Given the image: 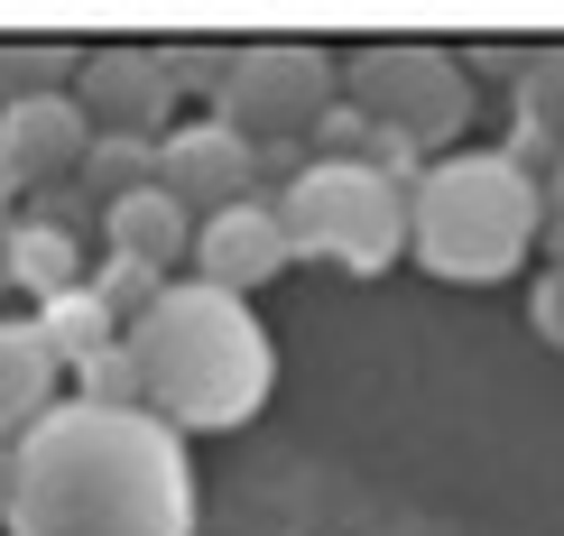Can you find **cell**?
Returning a JSON list of instances; mask_svg holds the SVG:
<instances>
[{
    "mask_svg": "<svg viewBox=\"0 0 564 536\" xmlns=\"http://www.w3.org/2000/svg\"><path fill=\"white\" fill-rule=\"evenodd\" d=\"M93 149V121L75 111V92H37V102H0V157L19 167V185H65Z\"/></svg>",
    "mask_w": 564,
    "mask_h": 536,
    "instance_id": "30bf717a",
    "label": "cell"
},
{
    "mask_svg": "<svg viewBox=\"0 0 564 536\" xmlns=\"http://www.w3.org/2000/svg\"><path fill=\"white\" fill-rule=\"evenodd\" d=\"M528 315H536V333H546L555 352H564V269H546V277H536V296H528Z\"/></svg>",
    "mask_w": 564,
    "mask_h": 536,
    "instance_id": "7402d4cb",
    "label": "cell"
},
{
    "mask_svg": "<svg viewBox=\"0 0 564 536\" xmlns=\"http://www.w3.org/2000/svg\"><path fill=\"white\" fill-rule=\"evenodd\" d=\"M75 185H84L93 214L121 204V195H149V185H158V139H93L84 167H75Z\"/></svg>",
    "mask_w": 564,
    "mask_h": 536,
    "instance_id": "2e32d148",
    "label": "cell"
},
{
    "mask_svg": "<svg viewBox=\"0 0 564 536\" xmlns=\"http://www.w3.org/2000/svg\"><path fill=\"white\" fill-rule=\"evenodd\" d=\"M269 214L288 231V260H334L343 277H380L408 250V185L343 157H315L296 185H278Z\"/></svg>",
    "mask_w": 564,
    "mask_h": 536,
    "instance_id": "5b68a950",
    "label": "cell"
},
{
    "mask_svg": "<svg viewBox=\"0 0 564 536\" xmlns=\"http://www.w3.org/2000/svg\"><path fill=\"white\" fill-rule=\"evenodd\" d=\"M546 231V185L500 149H454L408 185V260L444 287H500Z\"/></svg>",
    "mask_w": 564,
    "mask_h": 536,
    "instance_id": "3957f363",
    "label": "cell"
},
{
    "mask_svg": "<svg viewBox=\"0 0 564 536\" xmlns=\"http://www.w3.org/2000/svg\"><path fill=\"white\" fill-rule=\"evenodd\" d=\"M121 342L139 361V407L176 435H231L278 389L269 324L250 315V296H223L204 277H167V296L121 324Z\"/></svg>",
    "mask_w": 564,
    "mask_h": 536,
    "instance_id": "7a4b0ae2",
    "label": "cell"
},
{
    "mask_svg": "<svg viewBox=\"0 0 564 536\" xmlns=\"http://www.w3.org/2000/svg\"><path fill=\"white\" fill-rule=\"evenodd\" d=\"M231 56H241V46H223V37H167V46H158V65H167L176 102H185V92H204V102H214L223 75H231Z\"/></svg>",
    "mask_w": 564,
    "mask_h": 536,
    "instance_id": "e0dca14e",
    "label": "cell"
},
{
    "mask_svg": "<svg viewBox=\"0 0 564 536\" xmlns=\"http://www.w3.org/2000/svg\"><path fill=\"white\" fill-rule=\"evenodd\" d=\"M10 287L37 296V306L75 296L84 287V241H75V231H56V222H37V214H19L10 222Z\"/></svg>",
    "mask_w": 564,
    "mask_h": 536,
    "instance_id": "4fadbf2b",
    "label": "cell"
},
{
    "mask_svg": "<svg viewBox=\"0 0 564 536\" xmlns=\"http://www.w3.org/2000/svg\"><path fill=\"white\" fill-rule=\"evenodd\" d=\"M334 102H343V65L315 37H250L214 92V121H231L241 139H305Z\"/></svg>",
    "mask_w": 564,
    "mask_h": 536,
    "instance_id": "8992f818",
    "label": "cell"
},
{
    "mask_svg": "<svg viewBox=\"0 0 564 536\" xmlns=\"http://www.w3.org/2000/svg\"><path fill=\"white\" fill-rule=\"evenodd\" d=\"M84 287L111 306V324H139V315L158 306V296H167V277H158V269H139V260H102V269L84 277Z\"/></svg>",
    "mask_w": 564,
    "mask_h": 536,
    "instance_id": "d6986e66",
    "label": "cell"
},
{
    "mask_svg": "<svg viewBox=\"0 0 564 536\" xmlns=\"http://www.w3.org/2000/svg\"><path fill=\"white\" fill-rule=\"evenodd\" d=\"M75 407H139V361L130 342H111V352H93L75 370Z\"/></svg>",
    "mask_w": 564,
    "mask_h": 536,
    "instance_id": "ffe728a7",
    "label": "cell"
},
{
    "mask_svg": "<svg viewBox=\"0 0 564 536\" xmlns=\"http://www.w3.org/2000/svg\"><path fill=\"white\" fill-rule=\"evenodd\" d=\"M536 241H546V260L564 269V157L546 167V231H536Z\"/></svg>",
    "mask_w": 564,
    "mask_h": 536,
    "instance_id": "603a6c76",
    "label": "cell"
},
{
    "mask_svg": "<svg viewBox=\"0 0 564 536\" xmlns=\"http://www.w3.org/2000/svg\"><path fill=\"white\" fill-rule=\"evenodd\" d=\"M75 111L93 121V139H167L176 84L158 65V46H93L75 75Z\"/></svg>",
    "mask_w": 564,
    "mask_h": 536,
    "instance_id": "52a82bcc",
    "label": "cell"
},
{
    "mask_svg": "<svg viewBox=\"0 0 564 536\" xmlns=\"http://www.w3.org/2000/svg\"><path fill=\"white\" fill-rule=\"evenodd\" d=\"M343 102L361 111L389 149H408L416 167H435V157L463 149L481 92L454 65V46H435V37H380V46H351V56H343Z\"/></svg>",
    "mask_w": 564,
    "mask_h": 536,
    "instance_id": "277c9868",
    "label": "cell"
},
{
    "mask_svg": "<svg viewBox=\"0 0 564 536\" xmlns=\"http://www.w3.org/2000/svg\"><path fill=\"white\" fill-rule=\"evenodd\" d=\"M46 407H56V361H46L37 324H0V445H19Z\"/></svg>",
    "mask_w": 564,
    "mask_h": 536,
    "instance_id": "7c38bea8",
    "label": "cell"
},
{
    "mask_svg": "<svg viewBox=\"0 0 564 536\" xmlns=\"http://www.w3.org/2000/svg\"><path fill=\"white\" fill-rule=\"evenodd\" d=\"M158 185L185 204V214H231V204L260 195V139H241L231 121H176L158 139Z\"/></svg>",
    "mask_w": 564,
    "mask_h": 536,
    "instance_id": "ba28073f",
    "label": "cell"
},
{
    "mask_svg": "<svg viewBox=\"0 0 564 536\" xmlns=\"http://www.w3.org/2000/svg\"><path fill=\"white\" fill-rule=\"evenodd\" d=\"M519 121H536L546 139H564V37L528 56V75H519Z\"/></svg>",
    "mask_w": 564,
    "mask_h": 536,
    "instance_id": "ac0fdd59",
    "label": "cell"
},
{
    "mask_svg": "<svg viewBox=\"0 0 564 536\" xmlns=\"http://www.w3.org/2000/svg\"><path fill=\"white\" fill-rule=\"evenodd\" d=\"M29 324H37V342H46V361H56V370H84L93 352H111V342H121V324H111V306H102L93 287L56 296V306H37Z\"/></svg>",
    "mask_w": 564,
    "mask_h": 536,
    "instance_id": "5bb4252c",
    "label": "cell"
},
{
    "mask_svg": "<svg viewBox=\"0 0 564 536\" xmlns=\"http://www.w3.org/2000/svg\"><path fill=\"white\" fill-rule=\"evenodd\" d=\"M10 536H195V462L149 407H46L10 462Z\"/></svg>",
    "mask_w": 564,
    "mask_h": 536,
    "instance_id": "6da1fadb",
    "label": "cell"
},
{
    "mask_svg": "<svg viewBox=\"0 0 564 536\" xmlns=\"http://www.w3.org/2000/svg\"><path fill=\"white\" fill-rule=\"evenodd\" d=\"M10 462H19V445H0V508H10Z\"/></svg>",
    "mask_w": 564,
    "mask_h": 536,
    "instance_id": "d4e9b609",
    "label": "cell"
},
{
    "mask_svg": "<svg viewBox=\"0 0 564 536\" xmlns=\"http://www.w3.org/2000/svg\"><path fill=\"white\" fill-rule=\"evenodd\" d=\"M19 195H29V185H19V167L0 157V222H19Z\"/></svg>",
    "mask_w": 564,
    "mask_h": 536,
    "instance_id": "cb8c5ba5",
    "label": "cell"
},
{
    "mask_svg": "<svg viewBox=\"0 0 564 536\" xmlns=\"http://www.w3.org/2000/svg\"><path fill=\"white\" fill-rule=\"evenodd\" d=\"M84 46L65 37H0V102H37V92H75Z\"/></svg>",
    "mask_w": 564,
    "mask_h": 536,
    "instance_id": "9a60e30c",
    "label": "cell"
},
{
    "mask_svg": "<svg viewBox=\"0 0 564 536\" xmlns=\"http://www.w3.org/2000/svg\"><path fill=\"white\" fill-rule=\"evenodd\" d=\"M195 277L204 287H223V296H250V287H269L278 269H288V231H278L269 214V195H250V204H231V214H204L195 222Z\"/></svg>",
    "mask_w": 564,
    "mask_h": 536,
    "instance_id": "9c48e42d",
    "label": "cell"
},
{
    "mask_svg": "<svg viewBox=\"0 0 564 536\" xmlns=\"http://www.w3.org/2000/svg\"><path fill=\"white\" fill-rule=\"evenodd\" d=\"M0 287H10V222H0Z\"/></svg>",
    "mask_w": 564,
    "mask_h": 536,
    "instance_id": "484cf974",
    "label": "cell"
},
{
    "mask_svg": "<svg viewBox=\"0 0 564 536\" xmlns=\"http://www.w3.org/2000/svg\"><path fill=\"white\" fill-rule=\"evenodd\" d=\"M528 56H536V46H519V37H463V46H454L463 75H509V84L528 75Z\"/></svg>",
    "mask_w": 564,
    "mask_h": 536,
    "instance_id": "44dd1931",
    "label": "cell"
},
{
    "mask_svg": "<svg viewBox=\"0 0 564 536\" xmlns=\"http://www.w3.org/2000/svg\"><path fill=\"white\" fill-rule=\"evenodd\" d=\"M102 241H111V260H139V269H158V277H167L185 250H195V214H185L167 185H149V195L102 204Z\"/></svg>",
    "mask_w": 564,
    "mask_h": 536,
    "instance_id": "8fae6325",
    "label": "cell"
}]
</instances>
